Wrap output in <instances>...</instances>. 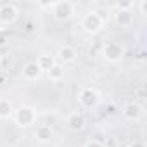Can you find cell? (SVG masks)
<instances>
[{"label": "cell", "mask_w": 147, "mask_h": 147, "mask_svg": "<svg viewBox=\"0 0 147 147\" xmlns=\"http://www.w3.org/2000/svg\"><path fill=\"white\" fill-rule=\"evenodd\" d=\"M36 66L40 67V71L43 73V71H50L55 64H57V61H55V55H52V54H49V52H42L38 57H36Z\"/></svg>", "instance_id": "cell-11"}, {"label": "cell", "mask_w": 147, "mask_h": 147, "mask_svg": "<svg viewBox=\"0 0 147 147\" xmlns=\"http://www.w3.org/2000/svg\"><path fill=\"white\" fill-rule=\"evenodd\" d=\"M52 135H54V130L49 125H38L36 130H35V138L38 142H47V140L52 138Z\"/></svg>", "instance_id": "cell-13"}, {"label": "cell", "mask_w": 147, "mask_h": 147, "mask_svg": "<svg viewBox=\"0 0 147 147\" xmlns=\"http://www.w3.org/2000/svg\"><path fill=\"white\" fill-rule=\"evenodd\" d=\"M52 16L55 21L59 23H64V21H69L76 12V4L75 2H69V0H61V2H52Z\"/></svg>", "instance_id": "cell-1"}, {"label": "cell", "mask_w": 147, "mask_h": 147, "mask_svg": "<svg viewBox=\"0 0 147 147\" xmlns=\"http://www.w3.org/2000/svg\"><path fill=\"white\" fill-rule=\"evenodd\" d=\"M49 78H50L52 82H61V80L64 78V66L55 64V66L49 71Z\"/></svg>", "instance_id": "cell-15"}, {"label": "cell", "mask_w": 147, "mask_h": 147, "mask_svg": "<svg viewBox=\"0 0 147 147\" xmlns=\"http://www.w3.org/2000/svg\"><path fill=\"white\" fill-rule=\"evenodd\" d=\"M21 75H23V78H24L26 82H36V80L42 78V71H40V67L36 66L35 61H30V62H26V64L23 66Z\"/></svg>", "instance_id": "cell-10"}, {"label": "cell", "mask_w": 147, "mask_h": 147, "mask_svg": "<svg viewBox=\"0 0 147 147\" xmlns=\"http://www.w3.org/2000/svg\"><path fill=\"white\" fill-rule=\"evenodd\" d=\"M35 28H36V26H35V23H33V21H28V23L24 24V31H26V33H33V31H35Z\"/></svg>", "instance_id": "cell-19"}, {"label": "cell", "mask_w": 147, "mask_h": 147, "mask_svg": "<svg viewBox=\"0 0 147 147\" xmlns=\"http://www.w3.org/2000/svg\"><path fill=\"white\" fill-rule=\"evenodd\" d=\"M121 114L126 121H140L142 116H144V107L140 102L137 100H128L123 104V109H121Z\"/></svg>", "instance_id": "cell-7"}, {"label": "cell", "mask_w": 147, "mask_h": 147, "mask_svg": "<svg viewBox=\"0 0 147 147\" xmlns=\"http://www.w3.org/2000/svg\"><path fill=\"white\" fill-rule=\"evenodd\" d=\"M76 59H78V50H76L75 47H71V45H62V47L57 50V54H55V61H57V64H61V66L73 64Z\"/></svg>", "instance_id": "cell-8"}, {"label": "cell", "mask_w": 147, "mask_h": 147, "mask_svg": "<svg viewBox=\"0 0 147 147\" xmlns=\"http://www.w3.org/2000/svg\"><path fill=\"white\" fill-rule=\"evenodd\" d=\"M80 28L87 35H97L104 28V18L97 11H90V12L83 14L82 21H80Z\"/></svg>", "instance_id": "cell-2"}, {"label": "cell", "mask_w": 147, "mask_h": 147, "mask_svg": "<svg viewBox=\"0 0 147 147\" xmlns=\"http://www.w3.org/2000/svg\"><path fill=\"white\" fill-rule=\"evenodd\" d=\"M12 119L19 128H30L36 123V111L30 106H21V107L14 109Z\"/></svg>", "instance_id": "cell-3"}, {"label": "cell", "mask_w": 147, "mask_h": 147, "mask_svg": "<svg viewBox=\"0 0 147 147\" xmlns=\"http://www.w3.org/2000/svg\"><path fill=\"white\" fill-rule=\"evenodd\" d=\"M137 7H138V12H140L142 16H147V0H142V2H138Z\"/></svg>", "instance_id": "cell-17"}, {"label": "cell", "mask_w": 147, "mask_h": 147, "mask_svg": "<svg viewBox=\"0 0 147 147\" xmlns=\"http://www.w3.org/2000/svg\"><path fill=\"white\" fill-rule=\"evenodd\" d=\"M66 126L71 130V131H82V130H85V126H87V118L83 116V113H80V111H73V113H69L67 116H66Z\"/></svg>", "instance_id": "cell-9"}, {"label": "cell", "mask_w": 147, "mask_h": 147, "mask_svg": "<svg viewBox=\"0 0 147 147\" xmlns=\"http://www.w3.org/2000/svg\"><path fill=\"white\" fill-rule=\"evenodd\" d=\"M114 21H116L118 26L128 28V26H131V23H133V12H131V11H126V9H118V11L114 12Z\"/></svg>", "instance_id": "cell-12"}, {"label": "cell", "mask_w": 147, "mask_h": 147, "mask_svg": "<svg viewBox=\"0 0 147 147\" xmlns=\"http://www.w3.org/2000/svg\"><path fill=\"white\" fill-rule=\"evenodd\" d=\"M78 102L83 109H95L100 104V94L94 87H82L78 90Z\"/></svg>", "instance_id": "cell-4"}, {"label": "cell", "mask_w": 147, "mask_h": 147, "mask_svg": "<svg viewBox=\"0 0 147 147\" xmlns=\"http://www.w3.org/2000/svg\"><path fill=\"white\" fill-rule=\"evenodd\" d=\"M126 147H145V142L144 140H131Z\"/></svg>", "instance_id": "cell-20"}, {"label": "cell", "mask_w": 147, "mask_h": 147, "mask_svg": "<svg viewBox=\"0 0 147 147\" xmlns=\"http://www.w3.org/2000/svg\"><path fill=\"white\" fill-rule=\"evenodd\" d=\"M21 16V11L16 4H0V26H11Z\"/></svg>", "instance_id": "cell-6"}, {"label": "cell", "mask_w": 147, "mask_h": 147, "mask_svg": "<svg viewBox=\"0 0 147 147\" xmlns=\"http://www.w3.org/2000/svg\"><path fill=\"white\" fill-rule=\"evenodd\" d=\"M125 54H126V49L119 42H106L104 47H102V57L111 64L119 62L125 57Z\"/></svg>", "instance_id": "cell-5"}, {"label": "cell", "mask_w": 147, "mask_h": 147, "mask_svg": "<svg viewBox=\"0 0 147 147\" xmlns=\"http://www.w3.org/2000/svg\"><path fill=\"white\" fill-rule=\"evenodd\" d=\"M2 62H4V54L0 52V66H2Z\"/></svg>", "instance_id": "cell-21"}, {"label": "cell", "mask_w": 147, "mask_h": 147, "mask_svg": "<svg viewBox=\"0 0 147 147\" xmlns=\"http://www.w3.org/2000/svg\"><path fill=\"white\" fill-rule=\"evenodd\" d=\"M83 147H104V144L100 140H88Z\"/></svg>", "instance_id": "cell-18"}, {"label": "cell", "mask_w": 147, "mask_h": 147, "mask_svg": "<svg viewBox=\"0 0 147 147\" xmlns=\"http://www.w3.org/2000/svg\"><path fill=\"white\" fill-rule=\"evenodd\" d=\"M14 113V106L7 97H0V119H7Z\"/></svg>", "instance_id": "cell-14"}, {"label": "cell", "mask_w": 147, "mask_h": 147, "mask_svg": "<svg viewBox=\"0 0 147 147\" xmlns=\"http://www.w3.org/2000/svg\"><path fill=\"white\" fill-rule=\"evenodd\" d=\"M9 40H11L9 33H7V31H5L4 28H0V49L7 47V45H9Z\"/></svg>", "instance_id": "cell-16"}]
</instances>
